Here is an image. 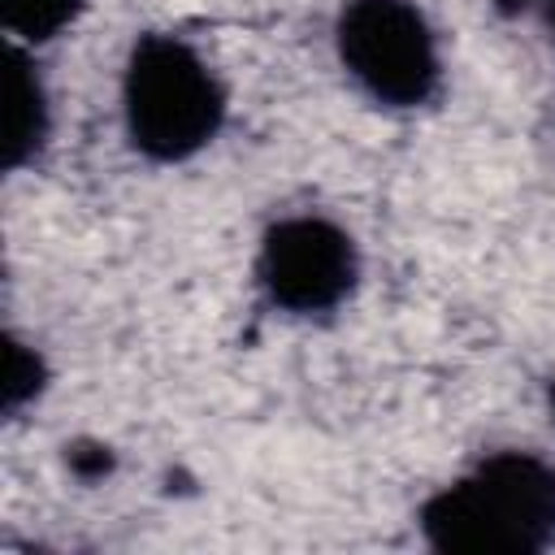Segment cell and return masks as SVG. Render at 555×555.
<instances>
[{
    "instance_id": "cell-1",
    "label": "cell",
    "mask_w": 555,
    "mask_h": 555,
    "mask_svg": "<svg viewBox=\"0 0 555 555\" xmlns=\"http://www.w3.org/2000/svg\"><path fill=\"white\" fill-rule=\"evenodd\" d=\"M416 533L442 555L555 551V460L525 447L477 455L421 499Z\"/></svg>"
},
{
    "instance_id": "cell-2",
    "label": "cell",
    "mask_w": 555,
    "mask_h": 555,
    "mask_svg": "<svg viewBox=\"0 0 555 555\" xmlns=\"http://www.w3.org/2000/svg\"><path fill=\"white\" fill-rule=\"evenodd\" d=\"M121 130L147 165H186L225 126V82L178 30H143L121 61Z\"/></svg>"
},
{
    "instance_id": "cell-3",
    "label": "cell",
    "mask_w": 555,
    "mask_h": 555,
    "mask_svg": "<svg viewBox=\"0 0 555 555\" xmlns=\"http://www.w3.org/2000/svg\"><path fill=\"white\" fill-rule=\"evenodd\" d=\"M334 56L347 82L386 113H416L442 95V39L416 0H343Z\"/></svg>"
},
{
    "instance_id": "cell-4",
    "label": "cell",
    "mask_w": 555,
    "mask_h": 555,
    "mask_svg": "<svg viewBox=\"0 0 555 555\" xmlns=\"http://www.w3.org/2000/svg\"><path fill=\"white\" fill-rule=\"evenodd\" d=\"M251 282L260 299L282 317H330L360 286V243L343 221L325 212H282L256 238Z\"/></svg>"
},
{
    "instance_id": "cell-5",
    "label": "cell",
    "mask_w": 555,
    "mask_h": 555,
    "mask_svg": "<svg viewBox=\"0 0 555 555\" xmlns=\"http://www.w3.org/2000/svg\"><path fill=\"white\" fill-rule=\"evenodd\" d=\"M52 139V91L35 61V48L9 43L4 52V121H0V165L4 173L30 169Z\"/></svg>"
},
{
    "instance_id": "cell-6",
    "label": "cell",
    "mask_w": 555,
    "mask_h": 555,
    "mask_svg": "<svg viewBox=\"0 0 555 555\" xmlns=\"http://www.w3.org/2000/svg\"><path fill=\"white\" fill-rule=\"evenodd\" d=\"M87 4L91 0H0V26H4L9 43L39 52L43 43L74 30L78 17L87 13Z\"/></svg>"
},
{
    "instance_id": "cell-7",
    "label": "cell",
    "mask_w": 555,
    "mask_h": 555,
    "mask_svg": "<svg viewBox=\"0 0 555 555\" xmlns=\"http://www.w3.org/2000/svg\"><path fill=\"white\" fill-rule=\"evenodd\" d=\"M52 386V369L35 343H26L17 330L4 334V369H0V408L9 421H17L26 408H35Z\"/></svg>"
},
{
    "instance_id": "cell-8",
    "label": "cell",
    "mask_w": 555,
    "mask_h": 555,
    "mask_svg": "<svg viewBox=\"0 0 555 555\" xmlns=\"http://www.w3.org/2000/svg\"><path fill=\"white\" fill-rule=\"evenodd\" d=\"M65 464H69L74 477L100 481V477L113 473L117 455H113V447H104V442H74V447H65Z\"/></svg>"
},
{
    "instance_id": "cell-9",
    "label": "cell",
    "mask_w": 555,
    "mask_h": 555,
    "mask_svg": "<svg viewBox=\"0 0 555 555\" xmlns=\"http://www.w3.org/2000/svg\"><path fill=\"white\" fill-rule=\"evenodd\" d=\"M494 9L499 13H512V17H538L542 30L555 43V0H494Z\"/></svg>"
},
{
    "instance_id": "cell-10",
    "label": "cell",
    "mask_w": 555,
    "mask_h": 555,
    "mask_svg": "<svg viewBox=\"0 0 555 555\" xmlns=\"http://www.w3.org/2000/svg\"><path fill=\"white\" fill-rule=\"evenodd\" d=\"M546 412H551V425H555V377L546 382Z\"/></svg>"
}]
</instances>
